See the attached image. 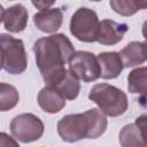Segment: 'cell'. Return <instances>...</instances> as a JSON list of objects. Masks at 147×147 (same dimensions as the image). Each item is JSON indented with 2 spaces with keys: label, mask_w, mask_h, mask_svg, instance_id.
<instances>
[{
  "label": "cell",
  "mask_w": 147,
  "mask_h": 147,
  "mask_svg": "<svg viewBox=\"0 0 147 147\" xmlns=\"http://www.w3.org/2000/svg\"><path fill=\"white\" fill-rule=\"evenodd\" d=\"M39 107L48 114H56L65 106V98L53 86L46 85L38 94Z\"/></svg>",
  "instance_id": "cell-11"
},
{
  "label": "cell",
  "mask_w": 147,
  "mask_h": 147,
  "mask_svg": "<svg viewBox=\"0 0 147 147\" xmlns=\"http://www.w3.org/2000/svg\"><path fill=\"white\" fill-rule=\"evenodd\" d=\"M1 146H6V147H18V141L15 140V138H11L10 136H8L5 132H0V147Z\"/></svg>",
  "instance_id": "cell-19"
},
{
  "label": "cell",
  "mask_w": 147,
  "mask_h": 147,
  "mask_svg": "<svg viewBox=\"0 0 147 147\" xmlns=\"http://www.w3.org/2000/svg\"><path fill=\"white\" fill-rule=\"evenodd\" d=\"M68 64L69 70L83 82H94L100 77V67L98 59L91 52H74L68 61Z\"/></svg>",
  "instance_id": "cell-7"
},
{
  "label": "cell",
  "mask_w": 147,
  "mask_h": 147,
  "mask_svg": "<svg viewBox=\"0 0 147 147\" xmlns=\"http://www.w3.org/2000/svg\"><path fill=\"white\" fill-rule=\"evenodd\" d=\"M10 131L15 139L21 142H32L41 138L44 123L33 114H21L10 122Z\"/></svg>",
  "instance_id": "cell-6"
},
{
  "label": "cell",
  "mask_w": 147,
  "mask_h": 147,
  "mask_svg": "<svg viewBox=\"0 0 147 147\" xmlns=\"http://www.w3.org/2000/svg\"><path fill=\"white\" fill-rule=\"evenodd\" d=\"M146 67H140L133 69L127 76V90L131 93L141 94L145 96L146 92Z\"/></svg>",
  "instance_id": "cell-17"
},
{
  "label": "cell",
  "mask_w": 147,
  "mask_h": 147,
  "mask_svg": "<svg viewBox=\"0 0 147 147\" xmlns=\"http://www.w3.org/2000/svg\"><path fill=\"white\" fill-rule=\"evenodd\" d=\"M63 22V14L60 8H47L33 15V23L38 30L45 33L57 31Z\"/></svg>",
  "instance_id": "cell-10"
},
{
  "label": "cell",
  "mask_w": 147,
  "mask_h": 147,
  "mask_svg": "<svg viewBox=\"0 0 147 147\" xmlns=\"http://www.w3.org/2000/svg\"><path fill=\"white\" fill-rule=\"evenodd\" d=\"M88 99L98 105L105 115L110 117L123 115L129 106L126 94L122 90L107 83L94 85L88 93Z\"/></svg>",
  "instance_id": "cell-3"
},
{
  "label": "cell",
  "mask_w": 147,
  "mask_h": 147,
  "mask_svg": "<svg viewBox=\"0 0 147 147\" xmlns=\"http://www.w3.org/2000/svg\"><path fill=\"white\" fill-rule=\"evenodd\" d=\"M20 100L17 90L6 83H0V111H8L13 109Z\"/></svg>",
  "instance_id": "cell-18"
},
{
  "label": "cell",
  "mask_w": 147,
  "mask_h": 147,
  "mask_svg": "<svg viewBox=\"0 0 147 147\" xmlns=\"http://www.w3.org/2000/svg\"><path fill=\"white\" fill-rule=\"evenodd\" d=\"M91 1H95L96 2V1H101V0H91Z\"/></svg>",
  "instance_id": "cell-23"
},
{
  "label": "cell",
  "mask_w": 147,
  "mask_h": 147,
  "mask_svg": "<svg viewBox=\"0 0 147 147\" xmlns=\"http://www.w3.org/2000/svg\"><path fill=\"white\" fill-rule=\"evenodd\" d=\"M110 7L121 16H131L147 8V0H110Z\"/></svg>",
  "instance_id": "cell-16"
},
{
  "label": "cell",
  "mask_w": 147,
  "mask_h": 147,
  "mask_svg": "<svg viewBox=\"0 0 147 147\" xmlns=\"http://www.w3.org/2000/svg\"><path fill=\"white\" fill-rule=\"evenodd\" d=\"M51 86L55 87L68 100L76 99L80 91V84L78 78L70 70L67 69L54 80Z\"/></svg>",
  "instance_id": "cell-15"
},
{
  "label": "cell",
  "mask_w": 147,
  "mask_h": 147,
  "mask_svg": "<svg viewBox=\"0 0 147 147\" xmlns=\"http://www.w3.org/2000/svg\"><path fill=\"white\" fill-rule=\"evenodd\" d=\"M2 54H1V51H0V70H1V68H2Z\"/></svg>",
  "instance_id": "cell-22"
},
{
  "label": "cell",
  "mask_w": 147,
  "mask_h": 147,
  "mask_svg": "<svg viewBox=\"0 0 147 147\" xmlns=\"http://www.w3.org/2000/svg\"><path fill=\"white\" fill-rule=\"evenodd\" d=\"M146 115H141L134 123L123 126L119 132V144L123 147H145L147 145Z\"/></svg>",
  "instance_id": "cell-8"
},
{
  "label": "cell",
  "mask_w": 147,
  "mask_h": 147,
  "mask_svg": "<svg viewBox=\"0 0 147 147\" xmlns=\"http://www.w3.org/2000/svg\"><path fill=\"white\" fill-rule=\"evenodd\" d=\"M56 0H31L32 5L37 8V9H47L49 8Z\"/></svg>",
  "instance_id": "cell-20"
},
{
  "label": "cell",
  "mask_w": 147,
  "mask_h": 147,
  "mask_svg": "<svg viewBox=\"0 0 147 147\" xmlns=\"http://www.w3.org/2000/svg\"><path fill=\"white\" fill-rule=\"evenodd\" d=\"M99 30V18L94 10L80 7L78 8L70 20L71 34L84 42L96 41Z\"/></svg>",
  "instance_id": "cell-5"
},
{
  "label": "cell",
  "mask_w": 147,
  "mask_h": 147,
  "mask_svg": "<svg viewBox=\"0 0 147 147\" xmlns=\"http://www.w3.org/2000/svg\"><path fill=\"white\" fill-rule=\"evenodd\" d=\"M5 29L13 33L22 32L28 24V10L26 8L21 5H14L5 11L3 16Z\"/></svg>",
  "instance_id": "cell-13"
},
{
  "label": "cell",
  "mask_w": 147,
  "mask_h": 147,
  "mask_svg": "<svg viewBox=\"0 0 147 147\" xmlns=\"http://www.w3.org/2000/svg\"><path fill=\"white\" fill-rule=\"evenodd\" d=\"M106 115L96 108L83 114H70L63 116L57 123V133L62 140L75 142L82 139H96L107 129Z\"/></svg>",
  "instance_id": "cell-2"
},
{
  "label": "cell",
  "mask_w": 147,
  "mask_h": 147,
  "mask_svg": "<svg viewBox=\"0 0 147 147\" xmlns=\"http://www.w3.org/2000/svg\"><path fill=\"white\" fill-rule=\"evenodd\" d=\"M123 68H131L142 64L146 61V42L131 41L119 53Z\"/></svg>",
  "instance_id": "cell-14"
},
{
  "label": "cell",
  "mask_w": 147,
  "mask_h": 147,
  "mask_svg": "<svg viewBox=\"0 0 147 147\" xmlns=\"http://www.w3.org/2000/svg\"><path fill=\"white\" fill-rule=\"evenodd\" d=\"M0 51L2 54V68L10 75H20L25 71L28 56L21 39L7 33H0Z\"/></svg>",
  "instance_id": "cell-4"
},
{
  "label": "cell",
  "mask_w": 147,
  "mask_h": 147,
  "mask_svg": "<svg viewBox=\"0 0 147 147\" xmlns=\"http://www.w3.org/2000/svg\"><path fill=\"white\" fill-rule=\"evenodd\" d=\"M127 29L125 23H117L113 20H102L99 22L96 41L101 45L114 46L123 39Z\"/></svg>",
  "instance_id": "cell-9"
},
{
  "label": "cell",
  "mask_w": 147,
  "mask_h": 147,
  "mask_svg": "<svg viewBox=\"0 0 147 147\" xmlns=\"http://www.w3.org/2000/svg\"><path fill=\"white\" fill-rule=\"evenodd\" d=\"M3 16H5V9L0 3V23L3 21Z\"/></svg>",
  "instance_id": "cell-21"
},
{
  "label": "cell",
  "mask_w": 147,
  "mask_h": 147,
  "mask_svg": "<svg viewBox=\"0 0 147 147\" xmlns=\"http://www.w3.org/2000/svg\"><path fill=\"white\" fill-rule=\"evenodd\" d=\"M33 52L44 82L46 85H52L65 70L64 64L74 54L75 48L67 36L56 33L38 39L33 45Z\"/></svg>",
  "instance_id": "cell-1"
},
{
  "label": "cell",
  "mask_w": 147,
  "mask_h": 147,
  "mask_svg": "<svg viewBox=\"0 0 147 147\" xmlns=\"http://www.w3.org/2000/svg\"><path fill=\"white\" fill-rule=\"evenodd\" d=\"M96 59L100 67V77L103 79H114L123 70V63L117 52H103Z\"/></svg>",
  "instance_id": "cell-12"
}]
</instances>
